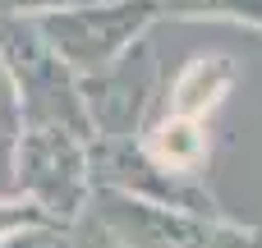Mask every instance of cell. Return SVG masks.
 Wrapping results in <instances>:
<instances>
[{"label":"cell","instance_id":"9","mask_svg":"<svg viewBox=\"0 0 262 248\" xmlns=\"http://www.w3.org/2000/svg\"><path fill=\"white\" fill-rule=\"evenodd\" d=\"M23 129H28V120H23L18 87H14L9 69L0 64V202L14 198V152H18Z\"/></svg>","mask_w":262,"mask_h":248},{"label":"cell","instance_id":"6","mask_svg":"<svg viewBox=\"0 0 262 248\" xmlns=\"http://www.w3.org/2000/svg\"><path fill=\"white\" fill-rule=\"evenodd\" d=\"M239 83V64L230 55H212V51H198L180 64V74L166 83V115H180V120H198L207 124L226 97L235 92Z\"/></svg>","mask_w":262,"mask_h":248},{"label":"cell","instance_id":"11","mask_svg":"<svg viewBox=\"0 0 262 248\" xmlns=\"http://www.w3.org/2000/svg\"><path fill=\"white\" fill-rule=\"evenodd\" d=\"M23 221H37V212H32L28 202H18V198H9V202H0V239H5L9 230H18Z\"/></svg>","mask_w":262,"mask_h":248},{"label":"cell","instance_id":"1","mask_svg":"<svg viewBox=\"0 0 262 248\" xmlns=\"http://www.w3.org/2000/svg\"><path fill=\"white\" fill-rule=\"evenodd\" d=\"M88 216L111 248H258L262 226L235 216H198L184 207H166L152 198H134L120 189H92Z\"/></svg>","mask_w":262,"mask_h":248},{"label":"cell","instance_id":"4","mask_svg":"<svg viewBox=\"0 0 262 248\" xmlns=\"http://www.w3.org/2000/svg\"><path fill=\"white\" fill-rule=\"evenodd\" d=\"M0 64L9 69L14 87H18L28 124H60L92 143L78 78L55 60V51L37 37V28L28 18H0Z\"/></svg>","mask_w":262,"mask_h":248},{"label":"cell","instance_id":"12","mask_svg":"<svg viewBox=\"0 0 262 248\" xmlns=\"http://www.w3.org/2000/svg\"><path fill=\"white\" fill-rule=\"evenodd\" d=\"M258 248H262V244H258Z\"/></svg>","mask_w":262,"mask_h":248},{"label":"cell","instance_id":"10","mask_svg":"<svg viewBox=\"0 0 262 248\" xmlns=\"http://www.w3.org/2000/svg\"><path fill=\"white\" fill-rule=\"evenodd\" d=\"M0 248H78L74 244V230H64V226H51V221H23L18 230H9Z\"/></svg>","mask_w":262,"mask_h":248},{"label":"cell","instance_id":"5","mask_svg":"<svg viewBox=\"0 0 262 248\" xmlns=\"http://www.w3.org/2000/svg\"><path fill=\"white\" fill-rule=\"evenodd\" d=\"M78 92H83L92 143H138L143 129L152 124V101L161 92V64H157L152 37L138 41L106 74L78 78Z\"/></svg>","mask_w":262,"mask_h":248},{"label":"cell","instance_id":"7","mask_svg":"<svg viewBox=\"0 0 262 248\" xmlns=\"http://www.w3.org/2000/svg\"><path fill=\"white\" fill-rule=\"evenodd\" d=\"M138 152L175 175V179H207V161H212V129L198 120H180V115H152V124L138 138Z\"/></svg>","mask_w":262,"mask_h":248},{"label":"cell","instance_id":"2","mask_svg":"<svg viewBox=\"0 0 262 248\" xmlns=\"http://www.w3.org/2000/svg\"><path fill=\"white\" fill-rule=\"evenodd\" d=\"M88 138L60 124H28L14 152V198L28 202L41 221L78 230L92 202V156Z\"/></svg>","mask_w":262,"mask_h":248},{"label":"cell","instance_id":"8","mask_svg":"<svg viewBox=\"0 0 262 248\" xmlns=\"http://www.w3.org/2000/svg\"><path fill=\"white\" fill-rule=\"evenodd\" d=\"M161 18L180 23H230L262 32V0H152Z\"/></svg>","mask_w":262,"mask_h":248},{"label":"cell","instance_id":"3","mask_svg":"<svg viewBox=\"0 0 262 248\" xmlns=\"http://www.w3.org/2000/svg\"><path fill=\"white\" fill-rule=\"evenodd\" d=\"M157 18L161 14L152 0H78L64 9L37 14L28 23L74 78H92V74H106L115 60H124L138 41H147Z\"/></svg>","mask_w":262,"mask_h":248}]
</instances>
